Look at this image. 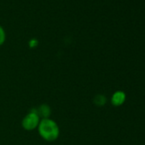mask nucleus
Instances as JSON below:
<instances>
[{
	"label": "nucleus",
	"mask_w": 145,
	"mask_h": 145,
	"mask_svg": "<svg viewBox=\"0 0 145 145\" xmlns=\"http://www.w3.org/2000/svg\"><path fill=\"white\" fill-rule=\"evenodd\" d=\"M39 44V41L36 39H32L31 40H29L28 42V45L30 48H35Z\"/></svg>",
	"instance_id": "nucleus-7"
},
{
	"label": "nucleus",
	"mask_w": 145,
	"mask_h": 145,
	"mask_svg": "<svg viewBox=\"0 0 145 145\" xmlns=\"http://www.w3.org/2000/svg\"><path fill=\"white\" fill-rule=\"evenodd\" d=\"M5 40H6V33L4 27L0 25V46L5 44Z\"/></svg>",
	"instance_id": "nucleus-6"
},
{
	"label": "nucleus",
	"mask_w": 145,
	"mask_h": 145,
	"mask_svg": "<svg viewBox=\"0 0 145 145\" xmlns=\"http://www.w3.org/2000/svg\"><path fill=\"white\" fill-rule=\"evenodd\" d=\"M36 111H37L39 116L40 117V119L50 118V115H51V108L46 103H43V104L39 105L36 108Z\"/></svg>",
	"instance_id": "nucleus-4"
},
{
	"label": "nucleus",
	"mask_w": 145,
	"mask_h": 145,
	"mask_svg": "<svg viewBox=\"0 0 145 145\" xmlns=\"http://www.w3.org/2000/svg\"><path fill=\"white\" fill-rule=\"evenodd\" d=\"M93 103H95V105L98 107H103L107 103V97L103 94H98L95 96L93 99Z\"/></svg>",
	"instance_id": "nucleus-5"
},
{
	"label": "nucleus",
	"mask_w": 145,
	"mask_h": 145,
	"mask_svg": "<svg viewBox=\"0 0 145 145\" xmlns=\"http://www.w3.org/2000/svg\"><path fill=\"white\" fill-rule=\"evenodd\" d=\"M40 117L39 116L36 108L31 109L22 119V126L25 131H32L38 128V125L40 122Z\"/></svg>",
	"instance_id": "nucleus-2"
},
{
	"label": "nucleus",
	"mask_w": 145,
	"mask_h": 145,
	"mask_svg": "<svg viewBox=\"0 0 145 145\" xmlns=\"http://www.w3.org/2000/svg\"><path fill=\"white\" fill-rule=\"evenodd\" d=\"M37 130L39 137L46 142H54L60 136V127L57 122L50 118L41 119Z\"/></svg>",
	"instance_id": "nucleus-1"
},
{
	"label": "nucleus",
	"mask_w": 145,
	"mask_h": 145,
	"mask_svg": "<svg viewBox=\"0 0 145 145\" xmlns=\"http://www.w3.org/2000/svg\"><path fill=\"white\" fill-rule=\"evenodd\" d=\"M126 101V94L123 91H116L111 96V104L114 107L122 106Z\"/></svg>",
	"instance_id": "nucleus-3"
}]
</instances>
